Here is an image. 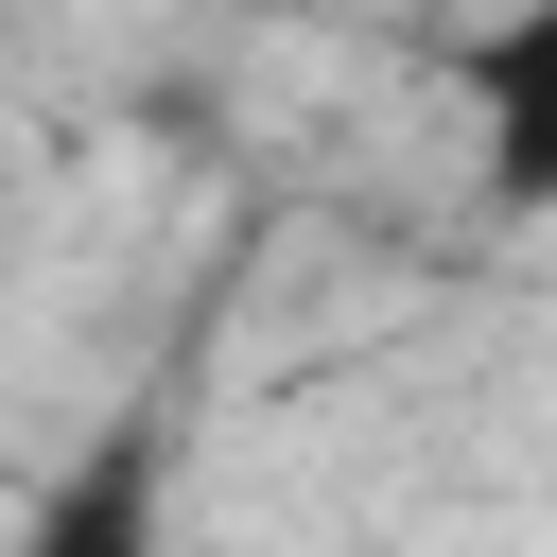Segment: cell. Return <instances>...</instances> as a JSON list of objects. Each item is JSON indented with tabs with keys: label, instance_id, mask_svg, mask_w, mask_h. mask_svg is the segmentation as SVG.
Segmentation results:
<instances>
[{
	"label": "cell",
	"instance_id": "6da1fadb",
	"mask_svg": "<svg viewBox=\"0 0 557 557\" xmlns=\"http://www.w3.org/2000/svg\"><path fill=\"white\" fill-rule=\"evenodd\" d=\"M453 104L487 139V209H557V0H505L453 35Z\"/></svg>",
	"mask_w": 557,
	"mask_h": 557
},
{
	"label": "cell",
	"instance_id": "7a4b0ae2",
	"mask_svg": "<svg viewBox=\"0 0 557 557\" xmlns=\"http://www.w3.org/2000/svg\"><path fill=\"white\" fill-rule=\"evenodd\" d=\"M0 557H174V453H157V418H104V435L17 505Z\"/></svg>",
	"mask_w": 557,
	"mask_h": 557
},
{
	"label": "cell",
	"instance_id": "3957f363",
	"mask_svg": "<svg viewBox=\"0 0 557 557\" xmlns=\"http://www.w3.org/2000/svg\"><path fill=\"white\" fill-rule=\"evenodd\" d=\"M487 17H505V0H487Z\"/></svg>",
	"mask_w": 557,
	"mask_h": 557
}]
</instances>
